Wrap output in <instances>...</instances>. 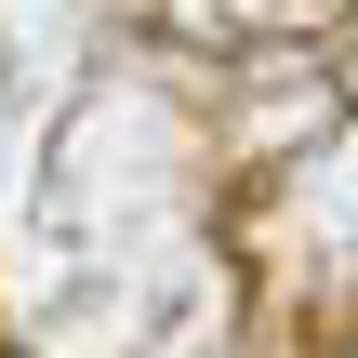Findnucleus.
I'll return each instance as SVG.
<instances>
[{
    "mask_svg": "<svg viewBox=\"0 0 358 358\" xmlns=\"http://www.w3.org/2000/svg\"><path fill=\"white\" fill-rule=\"evenodd\" d=\"M239 13H345V0H239Z\"/></svg>",
    "mask_w": 358,
    "mask_h": 358,
    "instance_id": "f257e3e1",
    "label": "nucleus"
}]
</instances>
